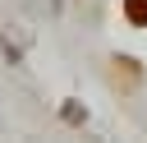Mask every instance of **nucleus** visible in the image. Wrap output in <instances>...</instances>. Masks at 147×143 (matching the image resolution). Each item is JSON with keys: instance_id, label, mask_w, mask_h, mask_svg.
Instances as JSON below:
<instances>
[{"instance_id": "1", "label": "nucleus", "mask_w": 147, "mask_h": 143, "mask_svg": "<svg viewBox=\"0 0 147 143\" xmlns=\"http://www.w3.org/2000/svg\"><path fill=\"white\" fill-rule=\"evenodd\" d=\"M124 18L129 23H147V0H124Z\"/></svg>"}]
</instances>
